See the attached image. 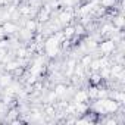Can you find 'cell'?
Wrapping results in <instances>:
<instances>
[{
	"label": "cell",
	"instance_id": "cell-7",
	"mask_svg": "<svg viewBox=\"0 0 125 125\" xmlns=\"http://www.w3.org/2000/svg\"><path fill=\"white\" fill-rule=\"evenodd\" d=\"M9 84H12V75L10 74H3L0 75V87H8Z\"/></svg>",
	"mask_w": 125,
	"mask_h": 125
},
{
	"label": "cell",
	"instance_id": "cell-6",
	"mask_svg": "<svg viewBox=\"0 0 125 125\" xmlns=\"http://www.w3.org/2000/svg\"><path fill=\"white\" fill-rule=\"evenodd\" d=\"M37 27H38V22L35 21V18H28L27 22H25V30L30 31V32H37Z\"/></svg>",
	"mask_w": 125,
	"mask_h": 125
},
{
	"label": "cell",
	"instance_id": "cell-9",
	"mask_svg": "<svg viewBox=\"0 0 125 125\" xmlns=\"http://www.w3.org/2000/svg\"><path fill=\"white\" fill-rule=\"evenodd\" d=\"M119 0H100V6L104 8V9H109V8H113L118 5Z\"/></svg>",
	"mask_w": 125,
	"mask_h": 125
},
{
	"label": "cell",
	"instance_id": "cell-2",
	"mask_svg": "<svg viewBox=\"0 0 125 125\" xmlns=\"http://www.w3.org/2000/svg\"><path fill=\"white\" fill-rule=\"evenodd\" d=\"M74 18H75V10H74L72 6H68V8H65L63 10L59 13V24H62V25H68V24L72 22Z\"/></svg>",
	"mask_w": 125,
	"mask_h": 125
},
{
	"label": "cell",
	"instance_id": "cell-5",
	"mask_svg": "<svg viewBox=\"0 0 125 125\" xmlns=\"http://www.w3.org/2000/svg\"><path fill=\"white\" fill-rule=\"evenodd\" d=\"M124 24H125V19L122 16V13H118L113 16V21H112V25L116 28V30H122L124 28Z\"/></svg>",
	"mask_w": 125,
	"mask_h": 125
},
{
	"label": "cell",
	"instance_id": "cell-3",
	"mask_svg": "<svg viewBox=\"0 0 125 125\" xmlns=\"http://www.w3.org/2000/svg\"><path fill=\"white\" fill-rule=\"evenodd\" d=\"M2 31L5 32V35H12V34H16L18 32V25L12 21H5L3 25H2Z\"/></svg>",
	"mask_w": 125,
	"mask_h": 125
},
{
	"label": "cell",
	"instance_id": "cell-8",
	"mask_svg": "<svg viewBox=\"0 0 125 125\" xmlns=\"http://www.w3.org/2000/svg\"><path fill=\"white\" fill-rule=\"evenodd\" d=\"M91 60H93V56L90 54V53H87V54H84L83 57H81V60H80V65L83 66V68H88V65L91 63Z\"/></svg>",
	"mask_w": 125,
	"mask_h": 125
},
{
	"label": "cell",
	"instance_id": "cell-4",
	"mask_svg": "<svg viewBox=\"0 0 125 125\" xmlns=\"http://www.w3.org/2000/svg\"><path fill=\"white\" fill-rule=\"evenodd\" d=\"M74 102H77V103H85V102H90L88 94H87V90H78V93L74 96Z\"/></svg>",
	"mask_w": 125,
	"mask_h": 125
},
{
	"label": "cell",
	"instance_id": "cell-10",
	"mask_svg": "<svg viewBox=\"0 0 125 125\" xmlns=\"http://www.w3.org/2000/svg\"><path fill=\"white\" fill-rule=\"evenodd\" d=\"M8 2H9V0H0V8H2V6H5Z\"/></svg>",
	"mask_w": 125,
	"mask_h": 125
},
{
	"label": "cell",
	"instance_id": "cell-1",
	"mask_svg": "<svg viewBox=\"0 0 125 125\" xmlns=\"http://www.w3.org/2000/svg\"><path fill=\"white\" fill-rule=\"evenodd\" d=\"M97 49L100 50L102 54L110 56V54L116 50V43H115L112 38H106V40H103V41H100V43L97 44Z\"/></svg>",
	"mask_w": 125,
	"mask_h": 125
}]
</instances>
